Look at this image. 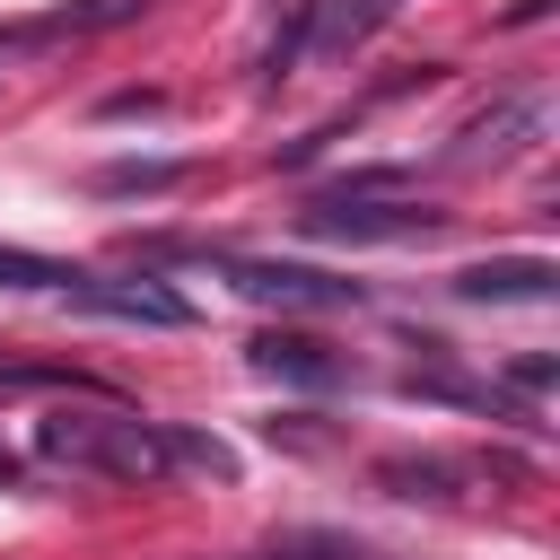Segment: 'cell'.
<instances>
[{
	"mask_svg": "<svg viewBox=\"0 0 560 560\" xmlns=\"http://www.w3.org/2000/svg\"><path fill=\"white\" fill-rule=\"evenodd\" d=\"M0 481H18V455H9V446H0Z\"/></svg>",
	"mask_w": 560,
	"mask_h": 560,
	"instance_id": "obj_14",
	"label": "cell"
},
{
	"mask_svg": "<svg viewBox=\"0 0 560 560\" xmlns=\"http://www.w3.org/2000/svg\"><path fill=\"white\" fill-rule=\"evenodd\" d=\"M306 236H332V245H402V236H438V210H402V201H376V192H341V201H315V210H306Z\"/></svg>",
	"mask_w": 560,
	"mask_h": 560,
	"instance_id": "obj_3",
	"label": "cell"
},
{
	"mask_svg": "<svg viewBox=\"0 0 560 560\" xmlns=\"http://www.w3.org/2000/svg\"><path fill=\"white\" fill-rule=\"evenodd\" d=\"M551 280H560V271H551L542 254H499V262L455 271V298H472V306H542Z\"/></svg>",
	"mask_w": 560,
	"mask_h": 560,
	"instance_id": "obj_5",
	"label": "cell"
},
{
	"mask_svg": "<svg viewBox=\"0 0 560 560\" xmlns=\"http://www.w3.org/2000/svg\"><path fill=\"white\" fill-rule=\"evenodd\" d=\"M254 560H376V551H359V542H341V534H306V542H280V551H254Z\"/></svg>",
	"mask_w": 560,
	"mask_h": 560,
	"instance_id": "obj_12",
	"label": "cell"
},
{
	"mask_svg": "<svg viewBox=\"0 0 560 560\" xmlns=\"http://www.w3.org/2000/svg\"><path fill=\"white\" fill-rule=\"evenodd\" d=\"M35 455L96 472V481H166V429L131 420V411H52V420H35Z\"/></svg>",
	"mask_w": 560,
	"mask_h": 560,
	"instance_id": "obj_1",
	"label": "cell"
},
{
	"mask_svg": "<svg viewBox=\"0 0 560 560\" xmlns=\"http://www.w3.org/2000/svg\"><path fill=\"white\" fill-rule=\"evenodd\" d=\"M376 481L394 490V499H446V464H376Z\"/></svg>",
	"mask_w": 560,
	"mask_h": 560,
	"instance_id": "obj_11",
	"label": "cell"
},
{
	"mask_svg": "<svg viewBox=\"0 0 560 560\" xmlns=\"http://www.w3.org/2000/svg\"><path fill=\"white\" fill-rule=\"evenodd\" d=\"M228 289L254 298V306H280V315H332V306H359V280H332V271H306V262H262V254H219Z\"/></svg>",
	"mask_w": 560,
	"mask_h": 560,
	"instance_id": "obj_2",
	"label": "cell"
},
{
	"mask_svg": "<svg viewBox=\"0 0 560 560\" xmlns=\"http://www.w3.org/2000/svg\"><path fill=\"white\" fill-rule=\"evenodd\" d=\"M149 0H79V9H61V18H44V35H96V26H122V18H140Z\"/></svg>",
	"mask_w": 560,
	"mask_h": 560,
	"instance_id": "obj_9",
	"label": "cell"
},
{
	"mask_svg": "<svg viewBox=\"0 0 560 560\" xmlns=\"http://www.w3.org/2000/svg\"><path fill=\"white\" fill-rule=\"evenodd\" d=\"M508 376H516V385H525V394H542V385H551V376H560V368H551V359H516V368H508Z\"/></svg>",
	"mask_w": 560,
	"mask_h": 560,
	"instance_id": "obj_13",
	"label": "cell"
},
{
	"mask_svg": "<svg viewBox=\"0 0 560 560\" xmlns=\"http://www.w3.org/2000/svg\"><path fill=\"white\" fill-rule=\"evenodd\" d=\"M210 472V481H236V455L219 446V438H201V429H166V472Z\"/></svg>",
	"mask_w": 560,
	"mask_h": 560,
	"instance_id": "obj_7",
	"label": "cell"
},
{
	"mask_svg": "<svg viewBox=\"0 0 560 560\" xmlns=\"http://www.w3.org/2000/svg\"><path fill=\"white\" fill-rule=\"evenodd\" d=\"M70 306H88V315H122V324H158V332H184L192 324V306L166 289V280H96V271H70V289H61Z\"/></svg>",
	"mask_w": 560,
	"mask_h": 560,
	"instance_id": "obj_4",
	"label": "cell"
},
{
	"mask_svg": "<svg viewBox=\"0 0 560 560\" xmlns=\"http://www.w3.org/2000/svg\"><path fill=\"white\" fill-rule=\"evenodd\" d=\"M0 289H70V262H44V254L0 245Z\"/></svg>",
	"mask_w": 560,
	"mask_h": 560,
	"instance_id": "obj_10",
	"label": "cell"
},
{
	"mask_svg": "<svg viewBox=\"0 0 560 560\" xmlns=\"http://www.w3.org/2000/svg\"><path fill=\"white\" fill-rule=\"evenodd\" d=\"M262 376H280V385H341L350 368H341V350H324V341H306V332H254V350H245Z\"/></svg>",
	"mask_w": 560,
	"mask_h": 560,
	"instance_id": "obj_6",
	"label": "cell"
},
{
	"mask_svg": "<svg viewBox=\"0 0 560 560\" xmlns=\"http://www.w3.org/2000/svg\"><path fill=\"white\" fill-rule=\"evenodd\" d=\"M96 184H105V192H166V184H184V166H175V158H122V166H105Z\"/></svg>",
	"mask_w": 560,
	"mask_h": 560,
	"instance_id": "obj_8",
	"label": "cell"
}]
</instances>
